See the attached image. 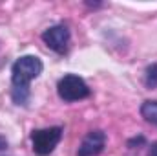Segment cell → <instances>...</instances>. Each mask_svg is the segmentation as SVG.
Instances as JSON below:
<instances>
[{
    "label": "cell",
    "mask_w": 157,
    "mask_h": 156,
    "mask_svg": "<svg viewBox=\"0 0 157 156\" xmlns=\"http://www.w3.org/2000/svg\"><path fill=\"white\" fill-rule=\"evenodd\" d=\"M44 70V64L37 55H22L13 63L11 68V99L18 107H26L31 92H29V83L37 79Z\"/></svg>",
    "instance_id": "6da1fadb"
},
{
    "label": "cell",
    "mask_w": 157,
    "mask_h": 156,
    "mask_svg": "<svg viewBox=\"0 0 157 156\" xmlns=\"http://www.w3.org/2000/svg\"><path fill=\"white\" fill-rule=\"evenodd\" d=\"M42 40H44V44L49 50H53L57 53H66L68 51V46H70V40H71L70 28L66 24L51 26V28H48L42 33Z\"/></svg>",
    "instance_id": "277c9868"
},
{
    "label": "cell",
    "mask_w": 157,
    "mask_h": 156,
    "mask_svg": "<svg viewBox=\"0 0 157 156\" xmlns=\"http://www.w3.org/2000/svg\"><path fill=\"white\" fill-rule=\"evenodd\" d=\"M144 84L148 88H157V63L150 64L144 74Z\"/></svg>",
    "instance_id": "52a82bcc"
},
{
    "label": "cell",
    "mask_w": 157,
    "mask_h": 156,
    "mask_svg": "<svg viewBox=\"0 0 157 156\" xmlns=\"http://www.w3.org/2000/svg\"><path fill=\"white\" fill-rule=\"evenodd\" d=\"M4 149H7V140L4 136H0V151H4Z\"/></svg>",
    "instance_id": "9c48e42d"
},
{
    "label": "cell",
    "mask_w": 157,
    "mask_h": 156,
    "mask_svg": "<svg viewBox=\"0 0 157 156\" xmlns=\"http://www.w3.org/2000/svg\"><path fill=\"white\" fill-rule=\"evenodd\" d=\"M104 145H106V134L102 130H91L82 140L77 156H97L104 151Z\"/></svg>",
    "instance_id": "5b68a950"
},
{
    "label": "cell",
    "mask_w": 157,
    "mask_h": 156,
    "mask_svg": "<svg viewBox=\"0 0 157 156\" xmlns=\"http://www.w3.org/2000/svg\"><path fill=\"white\" fill-rule=\"evenodd\" d=\"M57 92H59L60 99L71 103V101H78V99H86L90 96V86L86 84V81L82 77H78L75 74H68L59 81Z\"/></svg>",
    "instance_id": "3957f363"
},
{
    "label": "cell",
    "mask_w": 157,
    "mask_h": 156,
    "mask_svg": "<svg viewBox=\"0 0 157 156\" xmlns=\"http://www.w3.org/2000/svg\"><path fill=\"white\" fill-rule=\"evenodd\" d=\"M141 116L148 123L157 125V99H148L141 105Z\"/></svg>",
    "instance_id": "8992f818"
},
{
    "label": "cell",
    "mask_w": 157,
    "mask_h": 156,
    "mask_svg": "<svg viewBox=\"0 0 157 156\" xmlns=\"http://www.w3.org/2000/svg\"><path fill=\"white\" fill-rule=\"evenodd\" d=\"M62 138V127H48V129H37L31 132V145L33 153L39 156H48L55 151Z\"/></svg>",
    "instance_id": "7a4b0ae2"
},
{
    "label": "cell",
    "mask_w": 157,
    "mask_h": 156,
    "mask_svg": "<svg viewBox=\"0 0 157 156\" xmlns=\"http://www.w3.org/2000/svg\"><path fill=\"white\" fill-rule=\"evenodd\" d=\"M148 156H157V142L150 145V151H148Z\"/></svg>",
    "instance_id": "ba28073f"
}]
</instances>
